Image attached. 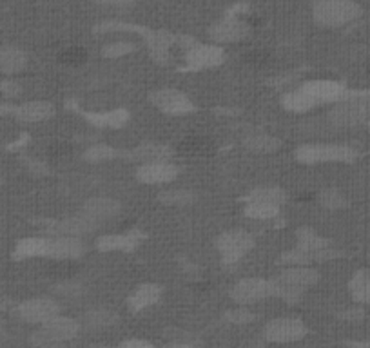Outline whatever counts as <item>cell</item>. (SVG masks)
<instances>
[{
	"label": "cell",
	"instance_id": "obj_1",
	"mask_svg": "<svg viewBox=\"0 0 370 348\" xmlns=\"http://www.w3.org/2000/svg\"><path fill=\"white\" fill-rule=\"evenodd\" d=\"M326 120L336 129H354L370 123V91H347L343 100L332 104Z\"/></svg>",
	"mask_w": 370,
	"mask_h": 348
},
{
	"label": "cell",
	"instance_id": "obj_2",
	"mask_svg": "<svg viewBox=\"0 0 370 348\" xmlns=\"http://www.w3.org/2000/svg\"><path fill=\"white\" fill-rule=\"evenodd\" d=\"M359 156V151L348 144H303L294 151V158L301 166L319 163H350Z\"/></svg>",
	"mask_w": 370,
	"mask_h": 348
},
{
	"label": "cell",
	"instance_id": "obj_3",
	"mask_svg": "<svg viewBox=\"0 0 370 348\" xmlns=\"http://www.w3.org/2000/svg\"><path fill=\"white\" fill-rule=\"evenodd\" d=\"M256 245V239L244 229H231L216 238V248L223 267H236Z\"/></svg>",
	"mask_w": 370,
	"mask_h": 348
},
{
	"label": "cell",
	"instance_id": "obj_4",
	"mask_svg": "<svg viewBox=\"0 0 370 348\" xmlns=\"http://www.w3.org/2000/svg\"><path fill=\"white\" fill-rule=\"evenodd\" d=\"M40 225L48 236H73V238H86L100 229V223H96L91 218L84 216L82 213L74 216L62 218V220H42Z\"/></svg>",
	"mask_w": 370,
	"mask_h": 348
},
{
	"label": "cell",
	"instance_id": "obj_5",
	"mask_svg": "<svg viewBox=\"0 0 370 348\" xmlns=\"http://www.w3.org/2000/svg\"><path fill=\"white\" fill-rule=\"evenodd\" d=\"M229 297L236 304L247 307V304L258 303L267 297H275L272 290V279L267 278H242L232 285L229 290Z\"/></svg>",
	"mask_w": 370,
	"mask_h": 348
},
{
	"label": "cell",
	"instance_id": "obj_6",
	"mask_svg": "<svg viewBox=\"0 0 370 348\" xmlns=\"http://www.w3.org/2000/svg\"><path fill=\"white\" fill-rule=\"evenodd\" d=\"M149 102L152 107H157L160 113L167 114V116H185L196 111L194 102L189 98L185 93L178 91V89H157L149 95Z\"/></svg>",
	"mask_w": 370,
	"mask_h": 348
},
{
	"label": "cell",
	"instance_id": "obj_7",
	"mask_svg": "<svg viewBox=\"0 0 370 348\" xmlns=\"http://www.w3.org/2000/svg\"><path fill=\"white\" fill-rule=\"evenodd\" d=\"M309 334V328L300 318L283 316V318L270 319L263 328V337L269 343H294L303 340Z\"/></svg>",
	"mask_w": 370,
	"mask_h": 348
},
{
	"label": "cell",
	"instance_id": "obj_8",
	"mask_svg": "<svg viewBox=\"0 0 370 348\" xmlns=\"http://www.w3.org/2000/svg\"><path fill=\"white\" fill-rule=\"evenodd\" d=\"M15 314L22 321L31 323V325H44L60 314V304L53 297H33V300L22 301L20 304H17Z\"/></svg>",
	"mask_w": 370,
	"mask_h": 348
},
{
	"label": "cell",
	"instance_id": "obj_9",
	"mask_svg": "<svg viewBox=\"0 0 370 348\" xmlns=\"http://www.w3.org/2000/svg\"><path fill=\"white\" fill-rule=\"evenodd\" d=\"M359 15V8L350 0H323L316 9V17L325 26H341L354 20Z\"/></svg>",
	"mask_w": 370,
	"mask_h": 348
},
{
	"label": "cell",
	"instance_id": "obj_10",
	"mask_svg": "<svg viewBox=\"0 0 370 348\" xmlns=\"http://www.w3.org/2000/svg\"><path fill=\"white\" fill-rule=\"evenodd\" d=\"M180 167L174 161H149L140 163L135 170V178L144 185H166L178 178Z\"/></svg>",
	"mask_w": 370,
	"mask_h": 348
},
{
	"label": "cell",
	"instance_id": "obj_11",
	"mask_svg": "<svg viewBox=\"0 0 370 348\" xmlns=\"http://www.w3.org/2000/svg\"><path fill=\"white\" fill-rule=\"evenodd\" d=\"M298 89H301L316 105L336 104V102L343 100L348 91L343 83L334 82V80H310V82L301 83Z\"/></svg>",
	"mask_w": 370,
	"mask_h": 348
},
{
	"label": "cell",
	"instance_id": "obj_12",
	"mask_svg": "<svg viewBox=\"0 0 370 348\" xmlns=\"http://www.w3.org/2000/svg\"><path fill=\"white\" fill-rule=\"evenodd\" d=\"M145 234L142 231H127L118 234H102L96 238L95 248L98 253H135L142 245Z\"/></svg>",
	"mask_w": 370,
	"mask_h": 348
},
{
	"label": "cell",
	"instance_id": "obj_13",
	"mask_svg": "<svg viewBox=\"0 0 370 348\" xmlns=\"http://www.w3.org/2000/svg\"><path fill=\"white\" fill-rule=\"evenodd\" d=\"M86 254V243L82 238L73 236H49L46 257L55 261L80 260Z\"/></svg>",
	"mask_w": 370,
	"mask_h": 348
},
{
	"label": "cell",
	"instance_id": "obj_14",
	"mask_svg": "<svg viewBox=\"0 0 370 348\" xmlns=\"http://www.w3.org/2000/svg\"><path fill=\"white\" fill-rule=\"evenodd\" d=\"M80 213L102 225L104 222H109L122 213V203L114 198H107V196H95V198H87L84 201Z\"/></svg>",
	"mask_w": 370,
	"mask_h": 348
},
{
	"label": "cell",
	"instance_id": "obj_15",
	"mask_svg": "<svg viewBox=\"0 0 370 348\" xmlns=\"http://www.w3.org/2000/svg\"><path fill=\"white\" fill-rule=\"evenodd\" d=\"M174 154L173 149L166 144L157 142H144L133 149L122 151V160L135 161V163H149V161H166L171 160Z\"/></svg>",
	"mask_w": 370,
	"mask_h": 348
},
{
	"label": "cell",
	"instance_id": "obj_16",
	"mask_svg": "<svg viewBox=\"0 0 370 348\" xmlns=\"http://www.w3.org/2000/svg\"><path fill=\"white\" fill-rule=\"evenodd\" d=\"M55 113H57V109H55L51 102L31 100L15 105L11 116L22 123H40L51 120Z\"/></svg>",
	"mask_w": 370,
	"mask_h": 348
},
{
	"label": "cell",
	"instance_id": "obj_17",
	"mask_svg": "<svg viewBox=\"0 0 370 348\" xmlns=\"http://www.w3.org/2000/svg\"><path fill=\"white\" fill-rule=\"evenodd\" d=\"M40 326L53 341H64V343L77 340L80 330H82V323L70 318V316H62V314H58V316H55V318Z\"/></svg>",
	"mask_w": 370,
	"mask_h": 348
},
{
	"label": "cell",
	"instance_id": "obj_18",
	"mask_svg": "<svg viewBox=\"0 0 370 348\" xmlns=\"http://www.w3.org/2000/svg\"><path fill=\"white\" fill-rule=\"evenodd\" d=\"M161 296H164V288L160 285H157V283H142L127 297V307H129L131 312H144V310L160 303Z\"/></svg>",
	"mask_w": 370,
	"mask_h": 348
},
{
	"label": "cell",
	"instance_id": "obj_19",
	"mask_svg": "<svg viewBox=\"0 0 370 348\" xmlns=\"http://www.w3.org/2000/svg\"><path fill=\"white\" fill-rule=\"evenodd\" d=\"M84 120L91 123L93 127L98 129H122L127 122H129L131 113L127 109L118 107L113 111H104V113H87L82 111Z\"/></svg>",
	"mask_w": 370,
	"mask_h": 348
},
{
	"label": "cell",
	"instance_id": "obj_20",
	"mask_svg": "<svg viewBox=\"0 0 370 348\" xmlns=\"http://www.w3.org/2000/svg\"><path fill=\"white\" fill-rule=\"evenodd\" d=\"M276 278L289 283L292 287L307 290L319 281V272L314 267H283V270Z\"/></svg>",
	"mask_w": 370,
	"mask_h": 348
},
{
	"label": "cell",
	"instance_id": "obj_21",
	"mask_svg": "<svg viewBox=\"0 0 370 348\" xmlns=\"http://www.w3.org/2000/svg\"><path fill=\"white\" fill-rule=\"evenodd\" d=\"M49 236H27V238L18 239L13 248V260L24 261L33 260V257H46Z\"/></svg>",
	"mask_w": 370,
	"mask_h": 348
},
{
	"label": "cell",
	"instance_id": "obj_22",
	"mask_svg": "<svg viewBox=\"0 0 370 348\" xmlns=\"http://www.w3.org/2000/svg\"><path fill=\"white\" fill-rule=\"evenodd\" d=\"M242 144L249 152H254V154H270V152H276L282 149V140L275 135L263 133V130L247 135Z\"/></svg>",
	"mask_w": 370,
	"mask_h": 348
},
{
	"label": "cell",
	"instance_id": "obj_23",
	"mask_svg": "<svg viewBox=\"0 0 370 348\" xmlns=\"http://www.w3.org/2000/svg\"><path fill=\"white\" fill-rule=\"evenodd\" d=\"M348 294L356 304H370V270H356L348 279Z\"/></svg>",
	"mask_w": 370,
	"mask_h": 348
},
{
	"label": "cell",
	"instance_id": "obj_24",
	"mask_svg": "<svg viewBox=\"0 0 370 348\" xmlns=\"http://www.w3.org/2000/svg\"><path fill=\"white\" fill-rule=\"evenodd\" d=\"M244 214L254 222H270L282 213V205L261 203V201H244Z\"/></svg>",
	"mask_w": 370,
	"mask_h": 348
},
{
	"label": "cell",
	"instance_id": "obj_25",
	"mask_svg": "<svg viewBox=\"0 0 370 348\" xmlns=\"http://www.w3.org/2000/svg\"><path fill=\"white\" fill-rule=\"evenodd\" d=\"M244 201H261V203H275L283 205L287 201V192L278 185H260L254 187L244 198Z\"/></svg>",
	"mask_w": 370,
	"mask_h": 348
},
{
	"label": "cell",
	"instance_id": "obj_26",
	"mask_svg": "<svg viewBox=\"0 0 370 348\" xmlns=\"http://www.w3.org/2000/svg\"><path fill=\"white\" fill-rule=\"evenodd\" d=\"M157 200L166 207H187L192 205L196 200V192L191 189H164V191L158 192Z\"/></svg>",
	"mask_w": 370,
	"mask_h": 348
},
{
	"label": "cell",
	"instance_id": "obj_27",
	"mask_svg": "<svg viewBox=\"0 0 370 348\" xmlns=\"http://www.w3.org/2000/svg\"><path fill=\"white\" fill-rule=\"evenodd\" d=\"M282 107L289 113L305 114L312 111L316 104L301 89H294V91H289L282 96Z\"/></svg>",
	"mask_w": 370,
	"mask_h": 348
},
{
	"label": "cell",
	"instance_id": "obj_28",
	"mask_svg": "<svg viewBox=\"0 0 370 348\" xmlns=\"http://www.w3.org/2000/svg\"><path fill=\"white\" fill-rule=\"evenodd\" d=\"M27 64L26 55L17 48L0 49V73L15 74L20 73Z\"/></svg>",
	"mask_w": 370,
	"mask_h": 348
},
{
	"label": "cell",
	"instance_id": "obj_29",
	"mask_svg": "<svg viewBox=\"0 0 370 348\" xmlns=\"http://www.w3.org/2000/svg\"><path fill=\"white\" fill-rule=\"evenodd\" d=\"M82 158L87 163H105L122 158V151L107 144H93L84 151Z\"/></svg>",
	"mask_w": 370,
	"mask_h": 348
},
{
	"label": "cell",
	"instance_id": "obj_30",
	"mask_svg": "<svg viewBox=\"0 0 370 348\" xmlns=\"http://www.w3.org/2000/svg\"><path fill=\"white\" fill-rule=\"evenodd\" d=\"M118 321H120V316L113 310L104 309V307L84 314V325L89 326V328H107V326L117 325Z\"/></svg>",
	"mask_w": 370,
	"mask_h": 348
},
{
	"label": "cell",
	"instance_id": "obj_31",
	"mask_svg": "<svg viewBox=\"0 0 370 348\" xmlns=\"http://www.w3.org/2000/svg\"><path fill=\"white\" fill-rule=\"evenodd\" d=\"M318 201L326 210H343L348 207V198L338 187H325L319 191Z\"/></svg>",
	"mask_w": 370,
	"mask_h": 348
},
{
	"label": "cell",
	"instance_id": "obj_32",
	"mask_svg": "<svg viewBox=\"0 0 370 348\" xmlns=\"http://www.w3.org/2000/svg\"><path fill=\"white\" fill-rule=\"evenodd\" d=\"M189 62L194 69L198 67H213L222 62V51L218 48H198L189 55Z\"/></svg>",
	"mask_w": 370,
	"mask_h": 348
},
{
	"label": "cell",
	"instance_id": "obj_33",
	"mask_svg": "<svg viewBox=\"0 0 370 348\" xmlns=\"http://www.w3.org/2000/svg\"><path fill=\"white\" fill-rule=\"evenodd\" d=\"M270 279H272V290H275V297H279V300H283L289 304L300 303L301 297H303V294H305L303 288L292 287V285L282 281V279H278L276 276Z\"/></svg>",
	"mask_w": 370,
	"mask_h": 348
},
{
	"label": "cell",
	"instance_id": "obj_34",
	"mask_svg": "<svg viewBox=\"0 0 370 348\" xmlns=\"http://www.w3.org/2000/svg\"><path fill=\"white\" fill-rule=\"evenodd\" d=\"M51 290L55 296L65 297V300H74V297L84 296L86 287H84V283L79 281V279H65V281L53 285Z\"/></svg>",
	"mask_w": 370,
	"mask_h": 348
},
{
	"label": "cell",
	"instance_id": "obj_35",
	"mask_svg": "<svg viewBox=\"0 0 370 348\" xmlns=\"http://www.w3.org/2000/svg\"><path fill=\"white\" fill-rule=\"evenodd\" d=\"M244 24H238V22H229V24H222L213 31L214 39L220 40V42H232V40H238L244 36Z\"/></svg>",
	"mask_w": 370,
	"mask_h": 348
},
{
	"label": "cell",
	"instance_id": "obj_36",
	"mask_svg": "<svg viewBox=\"0 0 370 348\" xmlns=\"http://www.w3.org/2000/svg\"><path fill=\"white\" fill-rule=\"evenodd\" d=\"M223 318H225L227 323H232V325H249V323H253L256 319V314L251 312L247 307L238 304L236 309L227 310Z\"/></svg>",
	"mask_w": 370,
	"mask_h": 348
},
{
	"label": "cell",
	"instance_id": "obj_37",
	"mask_svg": "<svg viewBox=\"0 0 370 348\" xmlns=\"http://www.w3.org/2000/svg\"><path fill=\"white\" fill-rule=\"evenodd\" d=\"M20 160L22 163H24V167H26L33 176H46V174H49V167L46 166L42 160H39V158L22 156Z\"/></svg>",
	"mask_w": 370,
	"mask_h": 348
},
{
	"label": "cell",
	"instance_id": "obj_38",
	"mask_svg": "<svg viewBox=\"0 0 370 348\" xmlns=\"http://www.w3.org/2000/svg\"><path fill=\"white\" fill-rule=\"evenodd\" d=\"M22 95V87L18 82H13V80H2L0 82V96L4 100H15L18 96Z\"/></svg>",
	"mask_w": 370,
	"mask_h": 348
},
{
	"label": "cell",
	"instance_id": "obj_39",
	"mask_svg": "<svg viewBox=\"0 0 370 348\" xmlns=\"http://www.w3.org/2000/svg\"><path fill=\"white\" fill-rule=\"evenodd\" d=\"M340 318L343 319V321L352 323L363 321V318H365V309H363V304H352V307H348V309H345L343 312L340 314Z\"/></svg>",
	"mask_w": 370,
	"mask_h": 348
},
{
	"label": "cell",
	"instance_id": "obj_40",
	"mask_svg": "<svg viewBox=\"0 0 370 348\" xmlns=\"http://www.w3.org/2000/svg\"><path fill=\"white\" fill-rule=\"evenodd\" d=\"M60 60L65 62V64H82L86 60V51L80 48H71L67 51H64L60 55Z\"/></svg>",
	"mask_w": 370,
	"mask_h": 348
},
{
	"label": "cell",
	"instance_id": "obj_41",
	"mask_svg": "<svg viewBox=\"0 0 370 348\" xmlns=\"http://www.w3.org/2000/svg\"><path fill=\"white\" fill-rule=\"evenodd\" d=\"M127 51H131V46H126V44H113L111 48L105 49V55L111 58H117V57H122V55H126Z\"/></svg>",
	"mask_w": 370,
	"mask_h": 348
},
{
	"label": "cell",
	"instance_id": "obj_42",
	"mask_svg": "<svg viewBox=\"0 0 370 348\" xmlns=\"http://www.w3.org/2000/svg\"><path fill=\"white\" fill-rule=\"evenodd\" d=\"M118 348H154V347H152V344L149 343V341L138 340V337H133V340L124 341V343L120 344Z\"/></svg>",
	"mask_w": 370,
	"mask_h": 348
},
{
	"label": "cell",
	"instance_id": "obj_43",
	"mask_svg": "<svg viewBox=\"0 0 370 348\" xmlns=\"http://www.w3.org/2000/svg\"><path fill=\"white\" fill-rule=\"evenodd\" d=\"M39 348H70L67 347V343H64V341H48V343L40 344Z\"/></svg>",
	"mask_w": 370,
	"mask_h": 348
},
{
	"label": "cell",
	"instance_id": "obj_44",
	"mask_svg": "<svg viewBox=\"0 0 370 348\" xmlns=\"http://www.w3.org/2000/svg\"><path fill=\"white\" fill-rule=\"evenodd\" d=\"M166 348H194V343H183V341H173Z\"/></svg>",
	"mask_w": 370,
	"mask_h": 348
}]
</instances>
